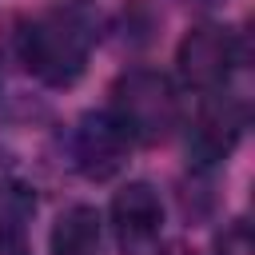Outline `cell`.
Wrapping results in <instances>:
<instances>
[{"instance_id": "cell-7", "label": "cell", "mask_w": 255, "mask_h": 255, "mask_svg": "<svg viewBox=\"0 0 255 255\" xmlns=\"http://www.w3.org/2000/svg\"><path fill=\"white\" fill-rule=\"evenodd\" d=\"M48 255H100V211L88 203L60 211L48 235Z\"/></svg>"}, {"instance_id": "cell-5", "label": "cell", "mask_w": 255, "mask_h": 255, "mask_svg": "<svg viewBox=\"0 0 255 255\" xmlns=\"http://www.w3.org/2000/svg\"><path fill=\"white\" fill-rule=\"evenodd\" d=\"M207 96L211 100H203V108L195 112L191 131H187V151L203 167L223 163L243 135V108L231 96H219V92H207Z\"/></svg>"}, {"instance_id": "cell-2", "label": "cell", "mask_w": 255, "mask_h": 255, "mask_svg": "<svg viewBox=\"0 0 255 255\" xmlns=\"http://www.w3.org/2000/svg\"><path fill=\"white\" fill-rule=\"evenodd\" d=\"M116 124L128 131L131 143H163L179 128V96L175 84L163 72L131 68L112 84V108Z\"/></svg>"}, {"instance_id": "cell-8", "label": "cell", "mask_w": 255, "mask_h": 255, "mask_svg": "<svg viewBox=\"0 0 255 255\" xmlns=\"http://www.w3.org/2000/svg\"><path fill=\"white\" fill-rule=\"evenodd\" d=\"M215 255H255V239H251V227L243 219H235L231 227H223L215 235Z\"/></svg>"}, {"instance_id": "cell-9", "label": "cell", "mask_w": 255, "mask_h": 255, "mask_svg": "<svg viewBox=\"0 0 255 255\" xmlns=\"http://www.w3.org/2000/svg\"><path fill=\"white\" fill-rule=\"evenodd\" d=\"M0 255H32L24 231L16 223H4V219H0Z\"/></svg>"}, {"instance_id": "cell-10", "label": "cell", "mask_w": 255, "mask_h": 255, "mask_svg": "<svg viewBox=\"0 0 255 255\" xmlns=\"http://www.w3.org/2000/svg\"><path fill=\"white\" fill-rule=\"evenodd\" d=\"M0 187H8V159L0 155Z\"/></svg>"}, {"instance_id": "cell-3", "label": "cell", "mask_w": 255, "mask_h": 255, "mask_svg": "<svg viewBox=\"0 0 255 255\" xmlns=\"http://www.w3.org/2000/svg\"><path fill=\"white\" fill-rule=\"evenodd\" d=\"M235 64H239V40L223 24H195L175 48L179 80L195 92H219L235 72Z\"/></svg>"}, {"instance_id": "cell-6", "label": "cell", "mask_w": 255, "mask_h": 255, "mask_svg": "<svg viewBox=\"0 0 255 255\" xmlns=\"http://www.w3.org/2000/svg\"><path fill=\"white\" fill-rule=\"evenodd\" d=\"M112 227L124 243H151L163 227V199L151 183L135 179L112 195Z\"/></svg>"}, {"instance_id": "cell-1", "label": "cell", "mask_w": 255, "mask_h": 255, "mask_svg": "<svg viewBox=\"0 0 255 255\" xmlns=\"http://www.w3.org/2000/svg\"><path fill=\"white\" fill-rule=\"evenodd\" d=\"M92 36L72 12H36L16 28L20 64L48 88H72L88 68Z\"/></svg>"}, {"instance_id": "cell-11", "label": "cell", "mask_w": 255, "mask_h": 255, "mask_svg": "<svg viewBox=\"0 0 255 255\" xmlns=\"http://www.w3.org/2000/svg\"><path fill=\"white\" fill-rule=\"evenodd\" d=\"M187 4H223V0H187Z\"/></svg>"}, {"instance_id": "cell-4", "label": "cell", "mask_w": 255, "mask_h": 255, "mask_svg": "<svg viewBox=\"0 0 255 255\" xmlns=\"http://www.w3.org/2000/svg\"><path fill=\"white\" fill-rule=\"evenodd\" d=\"M128 155H131V139L116 124L112 112H88L76 124V131H72V159H76L80 175L112 179V175L124 171Z\"/></svg>"}]
</instances>
